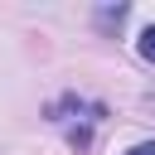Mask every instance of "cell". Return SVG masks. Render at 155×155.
<instances>
[{"label":"cell","mask_w":155,"mask_h":155,"mask_svg":"<svg viewBox=\"0 0 155 155\" xmlns=\"http://www.w3.org/2000/svg\"><path fill=\"white\" fill-rule=\"evenodd\" d=\"M136 48H140V58H145V63H155V24H150V29H140Z\"/></svg>","instance_id":"1"},{"label":"cell","mask_w":155,"mask_h":155,"mask_svg":"<svg viewBox=\"0 0 155 155\" xmlns=\"http://www.w3.org/2000/svg\"><path fill=\"white\" fill-rule=\"evenodd\" d=\"M126 155H155V140H140V145H131Z\"/></svg>","instance_id":"2"}]
</instances>
